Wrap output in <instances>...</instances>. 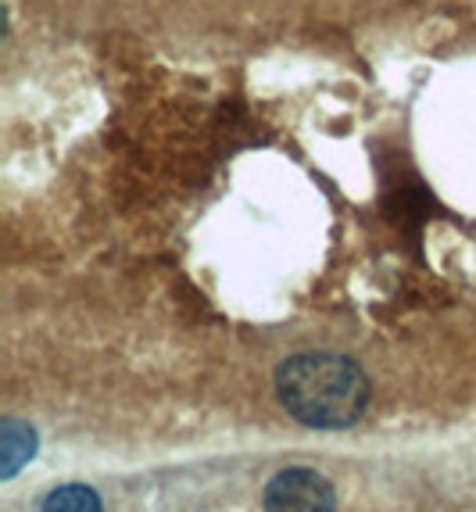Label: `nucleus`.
<instances>
[{
	"instance_id": "1",
	"label": "nucleus",
	"mask_w": 476,
	"mask_h": 512,
	"mask_svg": "<svg viewBox=\"0 0 476 512\" xmlns=\"http://www.w3.org/2000/svg\"><path fill=\"white\" fill-rule=\"evenodd\" d=\"M276 398L290 416L315 430H344L366 416L369 380L344 355L308 351L276 369Z\"/></svg>"
},
{
	"instance_id": "2",
	"label": "nucleus",
	"mask_w": 476,
	"mask_h": 512,
	"mask_svg": "<svg viewBox=\"0 0 476 512\" xmlns=\"http://www.w3.org/2000/svg\"><path fill=\"white\" fill-rule=\"evenodd\" d=\"M265 512H337L333 484L315 470H283L269 480L262 498Z\"/></svg>"
},
{
	"instance_id": "3",
	"label": "nucleus",
	"mask_w": 476,
	"mask_h": 512,
	"mask_svg": "<svg viewBox=\"0 0 476 512\" xmlns=\"http://www.w3.org/2000/svg\"><path fill=\"white\" fill-rule=\"evenodd\" d=\"M36 452V434L29 423H18V419H4V434H0V477L11 480Z\"/></svg>"
},
{
	"instance_id": "4",
	"label": "nucleus",
	"mask_w": 476,
	"mask_h": 512,
	"mask_svg": "<svg viewBox=\"0 0 476 512\" xmlns=\"http://www.w3.org/2000/svg\"><path fill=\"white\" fill-rule=\"evenodd\" d=\"M40 512H104L101 495L86 484H65L47 495Z\"/></svg>"
}]
</instances>
